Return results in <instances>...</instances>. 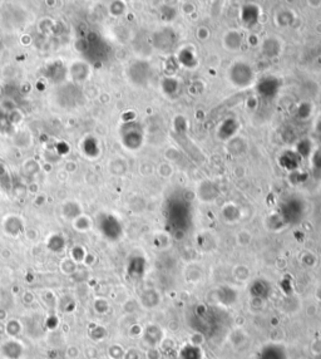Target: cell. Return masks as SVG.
Listing matches in <instances>:
<instances>
[{
	"instance_id": "6da1fadb",
	"label": "cell",
	"mask_w": 321,
	"mask_h": 359,
	"mask_svg": "<svg viewBox=\"0 0 321 359\" xmlns=\"http://www.w3.org/2000/svg\"><path fill=\"white\" fill-rule=\"evenodd\" d=\"M230 78L231 81L233 82V84L244 87L251 83L252 72L246 63H236L235 65H232Z\"/></svg>"
}]
</instances>
